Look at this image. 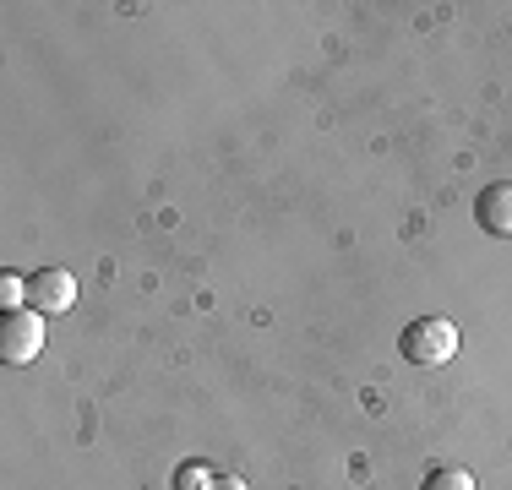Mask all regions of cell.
Returning <instances> with one entry per match:
<instances>
[{
  "instance_id": "obj_1",
  "label": "cell",
  "mask_w": 512,
  "mask_h": 490,
  "mask_svg": "<svg viewBox=\"0 0 512 490\" xmlns=\"http://www.w3.org/2000/svg\"><path fill=\"white\" fill-rule=\"evenodd\" d=\"M398 349H404L409 365H447L458 354V327L447 316H420V322L404 327Z\"/></svg>"
},
{
  "instance_id": "obj_2",
  "label": "cell",
  "mask_w": 512,
  "mask_h": 490,
  "mask_svg": "<svg viewBox=\"0 0 512 490\" xmlns=\"http://www.w3.org/2000/svg\"><path fill=\"white\" fill-rule=\"evenodd\" d=\"M44 349V316L33 311H6V322H0V360L6 365H33Z\"/></svg>"
},
{
  "instance_id": "obj_3",
  "label": "cell",
  "mask_w": 512,
  "mask_h": 490,
  "mask_svg": "<svg viewBox=\"0 0 512 490\" xmlns=\"http://www.w3.org/2000/svg\"><path fill=\"white\" fill-rule=\"evenodd\" d=\"M28 305L39 316H60L77 305V278L66 273V267H39V273L28 278Z\"/></svg>"
},
{
  "instance_id": "obj_4",
  "label": "cell",
  "mask_w": 512,
  "mask_h": 490,
  "mask_svg": "<svg viewBox=\"0 0 512 490\" xmlns=\"http://www.w3.org/2000/svg\"><path fill=\"white\" fill-rule=\"evenodd\" d=\"M474 224L485 235H512V186L507 180H496V186H485L474 196Z\"/></svg>"
},
{
  "instance_id": "obj_5",
  "label": "cell",
  "mask_w": 512,
  "mask_h": 490,
  "mask_svg": "<svg viewBox=\"0 0 512 490\" xmlns=\"http://www.w3.org/2000/svg\"><path fill=\"white\" fill-rule=\"evenodd\" d=\"M425 490H474L469 469H431L425 474Z\"/></svg>"
},
{
  "instance_id": "obj_6",
  "label": "cell",
  "mask_w": 512,
  "mask_h": 490,
  "mask_svg": "<svg viewBox=\"0 0 512 490\" xmlns=\"http://www.w3.org/2000/svg\"><path fill=\"white\" fill-rule=\"evenodd\" d=\"M218 474H207V463H186V469L175 474V490H202V485H213Z\"/></svg>"
},
{
  "instance_id": "obj_7",
  "label": "cell",
  "mask_w": 512,
  "mask_h": 490,
  "mask_svg": "<svg viewBox=\"0 0 512 490\" xmlns=\"http://www.w3.org/2000/svg\"><path fill=\"white\" fill-rule=\"evenodd\" d=\"M22 294H28V278H17V273H6L0 278V305H6V311H22Z\"/></svg>"
},
{
  "instance_id": "obj_8",
  "label": "cell",
  "mask_w": 512,
  "mask_h": 490,
  "mask_svg": "<svg viewBox=\"0 0 512 490\" xmlns=\"http://www.w3.org/2000/svg\"><path fill=\"white\" fill-rule=\"evenodd\" d=\"M207 490H251V485H246V480H235V474H218V480L207 485Z\"/></svg>"
}]
</instances>
